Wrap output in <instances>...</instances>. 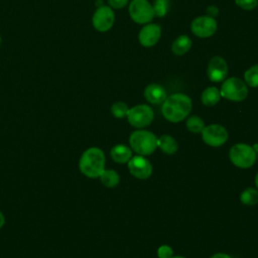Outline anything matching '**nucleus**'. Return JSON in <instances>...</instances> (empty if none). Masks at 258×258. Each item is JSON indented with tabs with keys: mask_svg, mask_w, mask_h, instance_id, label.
Wrapping results in <instances>:
<instances>
[{
	"mask_svg": "<svg viewBox=\"0 0 258 258\" xmlns=\"http://www.w3.org/2000/svg\"><path fill=\"white\" fill-rule=\"evenodd\" d=\"M192 108L191 99L182 93H174L163 101L161 113L163 117L172 123H178L184 120Z\"/></svg>",
	"mask_w": 258,
	"mask_h": 258,
	"instance_id": "f257e3e1",
	"label": "nucleus"
},
{
	"mask_svg": "<svg viewBox=\"0 0 258 258\" xmlns=\"http://www.w3.org/2000/svg\"><path fill=\"white\" fill-rule=\"evenodd\" d=\"M106 157L103 150L99 147H90L86 149L79 161L81 172L91 178L99 177L105 169Z\"/></svg>",
	"mask_w": 258,
	"mask_h": 258,
	"instance_id": "f03ea898",
	"label": "nucleus"
},
{
	"mask_svg": "<svg viewBox=\"0 0 258 258\" xmlns=\"http://www.w3.org/2000/svg\"><path fill=\"white\" fill-rule=\"evenodd\" d=\"M129 144L130 148L138 155L146 156L155 151L157 147V137L148 130L138 129L130 134Z\"/></svg>",
	"mask_w": 258,
	"mask_h": 258,
	"instance_id": "7ed1b4c3",
	"label": "nucleus"
},
{
	"mask_svg": "<svg viewBox=\"0 0 258 258\" xmlns=\"http://www.w3.org/2000/svg\"><path fill=\"white\" fill-rule=\"evenodd\" d=\"M221 97L233 101L241 102L245 100L248 96V86L246 83L237 77H231L223 81L221 90Z\"/></svg>",
	"mask_w": 258,
	"mask_h": 258,
	"instance_id": "20e7f679",
	"label": "nucleus"
},
{
	"mask_svg": "<svg viewBox=\"0 0 258 258\" xmlns=\"http://www.w3.org/2000/svg\"><path fill=\"white\" fill-rule=\"evenodd\" d=\"M229 157L235 166L249 168L254 164L257 154L252 146L245 143H237L231 147Z\"/></svg>",
	"mask_w": 258,
	"mask_h": 258,
	"instance_id": "39448f33",
	"label": "nucleus"
},
{
	"mask_svg": "<svg viewBox=\"0 0 258 258\" xmlns=\"http://www.w3.org/2000/svg\"><path fill=\"white\" fill-rule=\"evenodd\" d=\"M126 117L131 126L142 129L152 123L154 112L150 106L146 104H138L132 108H129Z\"/></svg>",
	"mask_w": 258,
	"mask_h": 258,
	"instance_id": "423d86ee",
	"label": "nucleus"
},
{
	"mask_svg": "<svg viewBox=\"0 0 258 258\" xmlns=\"http://www.w3.org/2000/svg\"><path fill=\"white\" fill-rule=\"evenodd\" d=\"M128 11L130 18L138 24L149 23L155 16L153 6L148 0H132Z\"/></svg>",
	"mask_w": 258,
	"mask_h": 258,
	"instance_id": "0eeeda50",
	"label": "nucleus"
},
{
	"mask_svg": "<svg viewBox=\"0 0 258 258\" xmlns=\"http://www.w3.org/2000/svg\"><path fill=\"white\" fill-rule=\"evenodd\" d=\"M201 134L203 141L212 147L222 146L227 142L229 137L227 129L220 124H211L205 126Z\"/></svg>",
	"mask_w": 258,
	"mask_h": 258,
	"instance_id": "6e6552de",
	"label": "nucleus"
},
{
	"mask_svg": "<svg viewBox=\"0 0 258 258\" xmlns=\"http://www.w3.org/2000/svg\"><path fill=\"white\" fill-rule=\"evenodd\" d=\"M115 22V14L110 6L102 5L97 7L93 14L92 23L96 30L100 32H106L113 26Z\"/></svg>",
	"mask_w": 258,
	"mask_h": 258,
	"instance_id": "1a4fd4ad",
	"label": "nucleus"
},
{
	"mask_svg": "<svg viewBox=\"0 0 258 258\" xmlns=\"http://www.w3.org/2000/svg\"><path fill=\"white\" fill-rule=\"evenodd\" d=\"M217 28L218 24L216 19L208 15H202L195 18L190 24L191 32L201 38H207L214 35Z\"/></svg>",
	"mask_w": 258,
	"mask_h": 258,
	"instance_id": "9d476101",
	"label": "nucleus"
},
{
	"mask_svg": "<svg viewBox=\"0 0 258 258\" xmlns=\"http://www.w3.org/2000/svg\"><path fill=\"white\" fill-rule=\"evenodd\" d=\"M130 173L139 179H146L152 174L151 162L143 155L132 156L127 162Z\"/></svg>",
	"mask_w": 258,
	"mask_h": 258,
	"instance_id": "9b49d317",
	"label": "nucleus"
},
{
	"mask_svg": "<svg viewBox=\"0 0 258 258\" xmlns=\"http://www.w3.org/2000/svg\"><path fill=\"white\" fill-rule=\"evenodd\" d=\"M228 71L229 68L226 59L220 55L212 57L207 68V74L210 81L215 83H220L224 81L227 78Z\"/></svg>",
	"mask_w": 258,
	"mask_h": 258,
	"instance_id": "f8f14e48",
	"label": "nucleus"
},
{
	"mask_svg": "<svg viewBox=\"0 0 258 258\" xmlns=\"http://www.w3.org/2000/svg\"><path fill=\"white\" fill-rule=\"evenodd\" d=\"M161 36V27L157 23H146L138 33L139 43L144 47L154 46Z\"/></svg>",
	"mask_w": 258,
	"mask_h": 258,
	"instance_id": "ddd939ff",
	"label": "nucleus"
},
{
	"mask_svg": "<svg viewBox=\"0 0 258 258\" xmlns=\"http://www.w3.org/2000/svg\"><path fill=\"white\" fill-rule=\"evenodd\" d=\"M166 91L165 89L156 83L149 84L144 89V98L146 101L153 105L162 104L163 101L166 99Z\"/></svg>",
	"mask_w": 258,
	"mask_h": 258,
	"instance_id": "4468645a",
	"label": "nucleus"
},
{
	"mask_svg": "<svg viewBox=\"0 0 258 258\" xmlns=\"http://www.w3.org/2000/svg\"><path fill=\"white\" fill-rule=\"evenodd\" d=\"M111 158L117 163H126L132 157V149L124 144H117L111 148Z\"/></svg>",
	"mask_w": 258,
	"mask_h": 258,
	"instance_id": "2eb2a0df",
	"label": "nucleus"
},
{
	"mask_svg": "<svg viewBox=\"0 0 258 258\" xmlns=\"http://www.w3.org/2000/svg\"><path fill=\"white\" fill-rule=\"evenodd\" d=\"M157 146L163 153L168 155L175 153L178 149V144L176 140L168 134H163L159 138H157Z\"/></svg>",
	"mask_w": 258,
	"mask_h": 258,
	"instance_id": "dca6fc26",
	"label": "nucleus"
},
{
	"mask_svg": "<svg viewBox=\"0 0 258 258\" xmlns=\"http://www.w3.org/2000/svg\"><path fill=\"white\" fill-rule=\"evenodd\" d=\"M191 47V39L183 34V35H179L178 37H176L172 44H171V51L175 54V55H182L184 53H186Z\"/></svg>",
	"mask_w": 258,
	"mask_h": 258,
	"instance_id": "f3484780",
	"label": "nucleus"
},
{
	"mask_svg": "<svg viewBox=\"0 0 258 258\" xmlns=\"http://www.w3.org/2000/svg\"><path fill=\"white\" fill-rule=\"evenodd\" d=\"M221 99V93L220 90L216 87H208L205 89L201 96V101L203 105L211 107L215 106Z\"/></svg>",
	"mask_w": 258,
	"mask_h": 258,
	"instance_id": "a211bd4d",
	"label": "nucleus"
},
{
	"mask_svg": "<svg viewBox=\"0 0 258 258\" xmlns=\"http://www.w3.org/2000/svg\"><path fill=\"white\" fill-rule=\"evenodd\" d=\"M99 178L101 183L107 187H115L120 182V175L114 169H104Z\"/></svg>",
	"mask_w": 258,
	"mask_h": 258,
	"instance_id": "6ab92c4d",
	"label": "nucleus"
},
{
	"mask_svg": "<svg viewBox=\"0 0 258 258\" xmlns=\"http://www.w3.org/2000/svg\"><path fill=\"white\" fill-rule=\"evenodd\" d=\"M240 201L245 206H255L258 204V189L248 187L240 195Z\"/></svg>",
	"mask_w": 258,
	"mask_h": 258,
	"instance_id": "aec40b11",
	"label": "nucleus"
},
{
	"mask_svg": "<svg viewBox=\"0 0 258 258\" xmlns=\"http://www.w3.org/2000/svg\"><path fill=\"white\" fill-rule=\"evenodd\" d=\"M185 126L189 132L198 134V133H202L203 129L205 128V123L201 117L197 115H192L186 119Z\"/></svg>",
	"mask_w": 258,
	"mask_h": 258,
	"instance_id": "412c9836",
	"label": "nucleus"
},
{
	"mask_svg": "<svg viewBox=\"0 0 258 258\" xmlns=\"http://www.w3.org/2000/svg\"><path fill=\"white\" fill-rule=\"evenodd\" d=\"M244 82L249 87L258 88V64L250 67L244 73Z\"/></svg>",
	"mask_w": 258,
	"mask_h": 258,
	"instance_id": "4be33fe9",
	"label": "nucleus"
},
{
	"mask_svg": "<svg viewBox=\"0 0 258 258\" xmlns=\"http://www.w3.org/2000/svg\"><path fill=\"white\" fill-rule=\"evenodd\" d=\"M152 6H153L155 16L163 17L167 14V12L170 8V1L169 0H154V3Z\"/></svg>",
	"mask_w": 258,
	"mask_h": 258,
	"instance_id": "5701e85b",
	"label": "nucleus"
},
{
	"mask_svg": "<svg viewBox=\"0 0 258 258\" xmlns=\"http://www.w3.org/2000/svg\"><path fill=\"white\" fill-rule=\"evenodd\" d=\"M128 111H129L128 105L122 101L115 102L111 107V113L113 114L114 117L118 119H122L126 117L128 114Z\"/></svg>",
	"mask_w": 258,
	"mask_h": 258,
	"instance_id": "b1692460",
	"label": "nucleus"
},
{
	"mask_svg": "<svg viewBox=\"0 0 258 258\" xmlns=\"http://www.w3.org/2000/svg\"><path fill=\"white\" fill-rule=\"evenodd\" d=\"M235 3L244 10H253L258 5V0H235Z\"/></svg>",
	"mask_w": 258,
	"mask_h": 258,
	"instance_id": "393cba45",
	"label": "nucleus"
},
{
	"mask_svg": "<svg viewBox=\"0 0 258 258\" xmlns=\"http://www.w3.org/2000/svg\"><path fill=\"white\" fill-rule=\"evenodd\" d=\"M158 258H171L173 256V250L168 245H161L157 249Z\"/></svg>",
	"mask_w": 258,
	"mask_h": 258,
	"instance_id": "a878e982",
	"label": "nucleus"
},
{
	"mask_svg": "<svg viewBox=\"0 0 258 258\" xmlns=\"http://www.w3.org/2000/svg\"><path fill=\"white\" fill-rule=\"evenodd\" d=\"M129 0H108L109 6L113 9H122L127 5Z\"/></svg>",
	"mask_w": 258,
	"mask_h": 258,
	"instance_id": "bb28decb",
	"label": "nucleus"
},
{
	"mask_svg": "<svg viewBox=\"0 0 258 258\" xmlns=\"http://www.w3.org/2000/svg\"><path fill=\"white\" fill-rule=\"evenodd\" d=\"M218 14H219V9H218L217 6L211 5V6H209V7L207 8V15H208V16L215 18L216 16H218Z\"/></svg>",
	"mask_w": 258,
	"mask_h": 258,
	"instance_id": "cd10ccee",
	"label": "nucleus"
},
{
	"mask_svg": "<svg viewBox=\"0 0 258 258\" xmlns=\"http://www.w3.org/2000/svg\"><path fill=\"white\" fill-rule=\"evenodd\" d=\"M210 258H231L230 255L226 254V253H216L213 256H211Z\"/></svg>",
	"mask_w": 258,
	"mask_h": 258,
	"instance_id": "c85d7f7f",
	"label": "nucleus"
},
{
	"mask_svg": "<svg viewBox=\"0 0 258 258\" xmlns=\"http://www.w3.org/2000/svg\"><path fill=\"white\" fill-rule=\"evenodd\" d=\"M4 223H5V217H4L3 213L0 211V229L3 227Z\"/></svg>",
	"mask_w": 258,
	"mask_h": 258,
	"instance_id": "c756f323",
	"label": "nucleus"
},
{
	"mask_svg": "<svg viewBox=\"0 0 258 258\" xmlns=\"http://www.w3.org/2000/svg\"><path fill=\"white\" fill-rule=\"evenodd\" d=\"M255 185H256V187H257V189H258V172H257L256 175H255Z\"/></svg>",
	"mask_w": 258,
	"mask_h": 258,
	"instance_id": "7c9ffc66",
	"label": "nucleus"
},
{
	"mask_svg": "<svg viewBox=\"0 0 258 258\" xmlns=\"http://www.w3.org/2000/svg\"><path fill=\"white\" fill-rule=\"evenodd\" d=\"M171 258H185V257H182V256H172Z\"/></svg>",
	"mask_w": 258,
	"mask_h": 258,
	"instance_id": "2f4dec72",
	"label": "nucleus"
},
{
	"mask_svg": "<svg viewBox=\"0 0 258 258\" xmlns=\"http://www.w3.org/2000/svg\"><path fill=\"white\" fill-rule=\"evenodd\" d=\"M1 41H2V40H1V36H0V45H1Z\"/></svg>",
	"mask_w": 258,
	"mask_h": 258,
	"instance_id": "473e14b6",
	"label": "nucleus"
},
{
	"mask_svg": "<svg viewBox=\"0 0 258 258\" xmlns=\"http://www.w3.org/2000/svg\"><path fill=\"white\" fill-rule=\"evenodd\" d=\"M257 157H258V156H257Z\"/></svg>",
	"mask_w": 258,
	"mask_h": 258,
	"instance_id": "72a5a7b5",
	"label": "nucleus"
}]
</instances>
